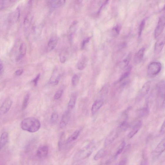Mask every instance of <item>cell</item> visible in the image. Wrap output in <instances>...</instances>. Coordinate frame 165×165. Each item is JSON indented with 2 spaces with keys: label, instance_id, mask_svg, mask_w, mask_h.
I'll use <instances>...</instances> for the list:
<instances>
[{
  "label": "cell",
  "instance_id": "6da1fadb",
  "mask_svg": "<svg viewBox=\"0 0 165 165\" xmlns=\"http://www.w3.org/2000/svg\"><path fill=\"white\" fill-rule=\"evenodd\" d=\"M21 126L23 130L30 133H35L40 129L41 123L40 121L36 118L29 117L22 120Z\"/></svg>",
  "mask_w": 165,
  "mask_h": 165
},
{
  "label": "cell",
  "instance_id": "7a4b0ae2",
  "mask_svg": "<svg viewBox=\"0 0 165 165\" xmlns=\"http://www.w3.org/2000/svg\"><path fill=\"white\" fill-rule=\"evenodd\" d=\"M161 68L162 66L159 62H154L151 63L148 66V75L150 77L156 76L160 72Z\"/></svg>",
  "mask_w": 165,
  "mask_h": 165
},
{
  "label": "cell",
  "instance_id": "3957f363",
  "mask_svg": "<svg viewBox=\"0 0 165 165\" xmlns=\"http://www.w3.org/2000/svg\"><path fill=\"white\" fill-rule=\"evenodd\" d=\"M61 76V73L60 69L56 67L54 69L50 79L49 83L53 86H55L58 85Z\"/></svg>",
  "mask_w": 165,
  "mask_h": 165
},
{
  "label": "cell",
  "instance_id": "277c9868",
  "mask_svg": "<svg viewBox=\"0 0 165 165\" xmlns=\"http://www.w3.org/2000/svg\"><path fill=\"white\" fill-rule=\"evenodd\" d=\"M165 26V15L163 16L160 18L157 25L155 30L154 37L156 38L159 36L162 33Z\"/></svg>",
  "mask_w": 165,
  "mask_h": 165
},
{
  "label": "cell",
  "instance_id": "5b68a950",
  "mask_svg": "<svg viewBox=\"0 0 165 165\" xmlns=\"http://www.w3.org/2000/svg\"><path fill=\"white\" fill-rule=\"evenodd\" d=\"M121 131L117 129L113 130L111 132L109 135L107 136L105 142V146L106 147L111 144L117 138L119 137Z\"/></svg>",
  "mask_w": 165,
  "mask_h": 165
},
{
  "label": "cell",
  "instance_id": "8992f818",
  "mask_svg": "<svg viewBox=\"0 0 165 165\" xmlns=\"http://www.w3.org/2000/svg\"><path fill=\"white\" fill-rule=\"evenodd\" d=\"M13 101L9 97L6 99L3 102L0 109V112L2 114L7 113L12 105Z\"/></svg>",
  "mask_w": 165,
  "mask_h": 165
},
{
  "label": "cell",
  "instance_id": "52a82bcc",
  "mask_svg": "<svg viewBox=\"0 0 165 165\" xmlns=\"http://www.w3.org/2000/svg\"><path fill=\"white\" fill-rule=\"evenodd\" d=\"M20 14V10L16 8L10 14L8 19V22L10 25H12L18 21Z\"/></svg>",
  "mask_w": 165,
  "mask_h": 165
},
{
  "label": "cell",
  "instance_id": "ba28073f",
  "mask_svg": "<svg viewBox=\"0 0 165 165\" xmlns=\"http://www.w3.org/2000/svg\"><path fill=\"white\" fill-rule=\"evenodd\" d=\"M49 147L46 145L40 146L37 151L36 156L40 159H43L47 157L49 154Z\"/></svg>",
  "mask_w": 165,
  "mask_h": 165
},
{
  "label": "cell",
  "instance_id": "9c48e42d",
  "mask_svg": "<svg viewBox=\"0 0 165 165\" xmlns=\"http://www.w3.org/2000/svg\"><path fill=\"white\" fill-rule=\"evenodd\" d=\"M70 111L67 110L63 114L59 124L61 129L65 127L68 124L70 118Z\"/></svg>",
  "mask_w": 165,
  "mask_h": 165
},
{
  "label": "cell",
  "instance_id": "30bf717a",
  "mask_svg": "<svg viewBox=\"0 0 165 165\" xmlns=\"http://www.w3.org/2000/svg\"><path fill=\"white\" fill-rule=\"evenodd\" d=\"M142 125V123L141 121H138L134 125L132 130L128 134V137L131 139L141 129Z\"/></svg>",
  "mask_w": 165,
  "mask_h": 165
},
{
  "label": "cell",
  "instance_id": "8fae6325",
  "mask_svg": "<svg viewBox=\"0 0 165 165\" xmlns=\"http://www.w3.org/2000/svg\"><path fill=\"white\" fill-rule=\"evenodd\" d=\"M165 151V137L158 144L154 150V153L156 156L160 155Z\"/></svg>",
  "mask_w": 165,
  "mask_h": 165
},
{
  "label": "cell",
  "instance_id": "7c38bea8",
  "mask_svg": "<svg viewBox=\"0 0 165 165\" xmlns=\"http://www.w3.org/2000/svg\"><path fill=\"white\" fill-rule=\"evenodd\" d=\"M58 42V38L56 36H54L50 39L46 47L47 52H50L54 49Z\"/></svg>",
  "mask_w": 165,
  "mask_h": 165
},
{
  "label": "cell",
  "instance_id": "4fadbf2b",
  "mask_svg": "<svg viewBox=\"0 0 165 165\" xmlns=\"http://www.w3.org/2000/svg\"><path fill=\"white\" fill-rule=\"evenodd\" d=\"M157 89L158 96L163 100L165 96V82L161 81L158 83Z\"/></svg>",
  "mask_w": 165,
  "mask_h": 165
},
{
  "label": "cell",
  "instance_id": "5bb4252c",
  "mask_svg": "<svg viewBox=\"0 0 165 165\" xmlns=\"http://www.w3.org/2000/svg\"><path fill=\"white\" fill-rule=\"evenodd\" d=\"M165 41L163 39H160L155 44L154 46V52L156 54H159L164 48Z\"/></svg>",
  "mask_w": 165,
  "mask_h": 165
},
{
  "label": "cell",
  "instance_id": "9a60e30c",
  "mask_svg": "<svg viewBox=\"0 0 165 165\" xmlns=\"http://www.w3.org/2000/svg\"><path fill=\"white\" fill-rule=\"evenodd\" d=\"M103 101L102 100H96L93 103L91 108V112L93 115H95L103 106Z\"/></svg>",
  "mask_w": 165,
  "mask_h": 165
},
{
  "label": "cell",
  "instance_id": "2e32d148",
  "mask_svg": "<svg viewBox=\"0 0 165 165\" xmlns=\"http://www.w3.org/2000/svg\"><path fill=\"white\" fill-rule=\"evenodd\" d=\"M145 49L143 48L139 50L134 56V61L136 64L141 62L143 58L144 52Z\"/></svg>",
  "mask_w": 165,
  "mask_h": 165
},
{
  "label": "cell",
  "instance_id": "e0dca14e",
  "mask_svg": "<svg viewBox=\"0 0 165 165\" xmlns=\"http://www.w3.org/2000/svg\"><path fill=\"white\" fill-rule=\"evenodd\" d=\"M77 99L76 94V93H73L71 96L70 100L68 104V109L69 110L73 109L75 107Z\"/></svg>",
  "mask_w": 165,
  "mask_h": 165
},
{
  "label": "cell",
  "instance_id": "ac0fdd59",
  "mask_svg": "<svg viewBox=\"0 0 165 165\" xmlns=\"http://www.w3.org/2000/svg\"><path fill=\"white\" fill-rule=\"evenodd\" d=\"M66 1H48V5L53 8L60 7L65 4Z\"/></svg>",
  "mask_w": 165,
  "mask_h": 165
},
{
  "label": "cell",
  "instance_id": "d6986e66",
  "mask_svg": "<svg viewBox=\"0 0 165 165\" xmlns=\"http://www.w3.org/2000/svg\"><path fill=\"white\" fill-rule=\"evenodd\" d=\"M9 139V134L7 132H3L1 134L0 141L1 149L8 143Z\"/></svg>",
  "mask_w": 165,
  "mask_h": 165
},
{
  "label": "cell",
  "instance_id": "ffe728a7",
  "mask_svg": "<svg viewBox=\"0 0 165 165\" xmlns=\"http://www.w3.org/2000/svg\"><path fill=\"white\" fill-rule=\"evenodd\" d=\"M151 82L148 81L145 83L143 86L140 93L141 97H144L149 93L150 88Z\"/></svg>",
  "mask_w": 165,
  "mask_h": 165
},
{
  "label": "cell",
  "instance_id": "44dd1931",
  "mask_svg": "<svg viewBox=\"0 0 165 165\" xmlns=\"http://www.w3.org/2000/svg\"><path fill=\"white\" fill-rule=\"evenodd\" d=\"M26 46L24 43H22L20 45L19 49V55L17 58V60H19L21 59L26 54Z\"/></svg>",
  "mask_w": 165,
  "mask_h": 165
},
{
  "label": "cell",
  "instance_id": "7402d4cb",
  "mask_svg": "<svg viewBox=\"0 0 165 165\" xmlns=\"http://www.w3.org/2000/svg\"><path fill=\"white\" fill-rule=\"evenodd\" d=\"M149 111L147 107L140 109L136 111L137 116L139 117H143L147 116L149 114Z\"/></svg>",
  "mask_w": 165,
  "mask_h": 165
},
{
  "label": "cell",
  "instance_id": "603a6c76",
  "mask_svg": "<svg viewBox=\"0 0 165 165\" xmlns=\"http://www.w3.org/2000/svg\"><path fill=\"white\" fill-rule=\"evenodd\" d=\"M16 2L15 1H9V0H5V1H0V9L1 10L5 9L8 8L10 6L13 5V3Z\"/></svg>",
  "mask_w": 165,
  "mask_h": 165
},
{
  "label": "cell",
  "instance_id": "cb8c5ba5",
  "mask_svg": "<svg viewBox=\"0 0 165 165\" xmlns=\"http://www.w3.org/2000/svg\"><path fill=\"white\" fill-rule=\"evenodd\" d=\"M87 60L86 57H83L80 59L77 64V68L78 69L82 70L86 68V66Z\"/></svg>",
  "mask_w": 165,
  "mask_h": 165
},
{
  "label": "cell",
  "instance_id": "d4e9b609",
  "mask_svg": "<svg viewBox=\"0 0 165 165\" xmlns=\"http://www.w3.org/2000/svg\"><path fill=\"white\" fill-rule=\"evenodd\" d=\"M80 133V130H76L75 132L73 133L72 135L69 138L68 140H67V143H69L76 140L79 136Z\"/></svg>",
  "mask_w": 165,
  "mask_h": 165
},
{
  "label": "cell",
  "instance_id": "484cf974",
  "mask_svg": "<svg viewBox=\"0 0 165 165\" xmlns=\"http://www.w3.org/2000/svg\"><path fill=\"white\" fill-rule=\"evenodd\" d=\"M30 94L29 93H27L25 96L23 101L22 104V110H24L27 107L29 101L30 99Z\"/></svg>",
  "mask_w": 165,
  "mask_h": 165
},
{
  "label": "cell",
  "instance_id": "4316f807",
  "mask_svg": "<svg viewBox=\"0 0 165 165\" xmlns=\"http://www.w3.org/2000/svg\"><path fill=\"white\" fill-rule=\"evenodd\" d=\"M126 146V142L125 141H123L120 145L119 146L118 149L116 152L114 156V158H116L120 154L122 153V151L124 150Z\"/></svg>",
  "mask_w": 165,
  "mask_h": 165
},
{
  "label": "cell",
  "instance_id": "83f0119b",
  "mask_svg": "<svg viewBox=\"0 0 165 165\" xmlns=\"http://www.w3.org/2000/svg\"><path fill=\"white\" fill-rule=\"evenodd\" d=\"M131 70V66L129 67V68H127V69L126 71L125 72H124L120 77V79L119 80L118 82H121L122 81L127 78L130 75Z\"/></svg>",
  "mask_w": 165,
  "mask_h": 165
},
{
  "label": "cell",
  "instance_id": "f1b7e54d",
  "mask_svg": "<svg viewBox=\"0 0 165 165\" xmlns=\"http://www.w3.org/2000/svg\"><path fill=\"white\" fill-rule=\"evenodd\" d=\"M59 119V114L56 112H54L51 114L50 117V123L52 124H55L58 121Z\"/></svg>",
  "mask_w": 165,
  "mask_h": 165
},
{
  "label": "cell",
  "instance_id": "f546056e",
  "mask_svg": "<svg viewBox=\"0 0 165 165\" xmlns=\"http://www.w3.org/2000/svg\"><path fill=\"white\" fill-rule=\"evenodd\" d=\"M105 151L103 149L99 150L94 157V160L95 161L98 160L102 158L105 154Z\"/></svg>",
  "mask_w": 165,
  "mask_h": 165
},
{
  "label": "cell",
  "instance_id": "4dcf8cb0",
  "mask_svg": "<svg viewBox=\"0 0 165 165\" xmlns=\"http://www.w3.org/2000/svg\"><path fill=\"white\" fill-rule=\"evenodd\" d=\"M72 85L74 86H76L79 83V78L77 75H74L72 77L71 80Z\"/></svg>",
  "mask_w": 165,
  "mask_h": 165
},
{
  "label": "cell",
  "instance_id": "1f68e13d",
  "mask_svg": "<svg viewBox=\"0 0 165 165\" xmlns=\"http://www.w3.org/2000/svg\"><path fill=\"white\" fill-rule=\"evenodd\" d=\"M64 92L63 89H59L57 91L54 96V99L55 100H58L61 97Z\"/></svg>",
  "mask_w": 165,
  "mask_h": 165
},
{
  "label": "cell",
  "instance_id": "d6a6232c",
  "mask_svg": "<svg viewBox=\"0 0 165 165\" xmlns=\"http://www.w3.org/2000/svg\"><path fill=\"white\" fill-rule=\"evenodd\" d=\"M145 19H144L140 24L139 30V36H140L141 34H142V32L144 29L145 25Z\"/></svg>",
  "mask_w": 165,
  "mask_h": 165
},
{
  "label": "cell",
  "instance_id": "836d02e7",
  "mask_svg": "<svg viewBox=\"0 0 165 165\" xmlns=\"http://www.w3.org/2000/svg\"><path fill=\"white\" fill-rule=\"evenodd\" d=\"M131 58V54L130 53L129 54V55H128L127 58L125 59H124L123 61V62L125 65V66H127L130 61Z\"/></svg>",
  "mask_w": 165,
  "mask_h": 165
},
{
  "label": "cell",
  "instance_id": "e575fe53",
  "mask_svg": "<svg viewBox=\"0 0 165 165\" xmlns=\"http://www.w3.org/2000/svg\"><path fill=\"white\" fill-rule=\"evenodd\" d=\"M40 74H39L33 80L32 82L34 86H36L38 85L39 80L40 78Z\"/></svg>",
  "mask_w": 165,
  "mask_h": 165
},
{
  "label": "cell",
  "instance_id": "d590c367",
  "mask_svg": "<svg viewBox=\"0 0 165 165\" xmlns=\"http://www.w3.org/2000/svg\"><path fill=\"white\" fill-rule=\"evenodd\" d=\"M165 133V120L163 123L161 128L160 133L161 134H163Z\"/></svg>",
  "mask_w": 165,
  "mask_h": 165
},
{
  "label": "cell",
  "instance_id": "8d00e7d4",
  "mask_svg": "<svg viewBox=\"0 0 165 165\" xmlns=\"http://www.w3.org/2000/svg\"><path fill=\"white\" fill-rule=\"evenodd\" d=\"M91 38V37H90L87 38L84 40V41H83L82 43V44L81 46L82 49H83L84 48V47H85L86 44L87 43H88L89 42V40Z\"/></svg>",
  "mask_w": 165,
  "mask_h": 165
},
{
  "label": "cell",
  "instance_id": "74e56055",
  "mask_svg": "<svg viewBox=\"0 0 165 165\" xmlns=\"http://www.w3.org/2000/svg\"><path fill=\"white\" fill-rule=\"evenodd\" d=\"M60 59L61 62L62 63H65L66 61V57L63 54H60Z\"/></svg>",
  "mask_w": 165,
  "mask_h": 165
},
{
  "label": "cell",
  "instance_id": "f35d334b",
  "mask_svg": "<svg viewBox=\"0 0 165 165\" xmlns=\"http://www.w3.org/2000/svg\"><path fill=\"white\" fill-rule=\"evenodd\" d=\"M23 72V69H21L16 70L15 72V74L17 76H20L22 74Z\"/></svg>",
  "mask_w": 165,
  "mask_h": 165
},
{
  "label": "cell",
  "instance_id": "ab89813d",
  "mask_svg": "<svg viewBox=\"0 0 165 165\" xmlns=\"http://www.w3.org/2000/svg\"><path fill=\"white\" fill-rule=\"evenodd\" d=\"M127 163V159L124 158L121 160L117 165H126Z\"/></svg>",
  "mask_w": 165,
  "mask_h": 165
},
{
  "label": "cell",
  "instance_id": "60d3db41",
  "mask_svg": "<svg viewBox=\"0 0 165 165\" xmlns=\"http://www.w3.org/2000/svg\"><path fill=\"white\" fill-rule=\"evenodd\" d=\"M121 27L117 25L113 28V29L115 31L117 34H119L120 31Z\"/></svg>",
  "mask_w": 165,
  "mask_h": 165
},
{
  "label": "cell",
  "instance_id": "b9f144b4",
  "mask_svg": "<svg viewBox=\"0 0 165 165\" xmlns=\"http://www.w3.org/2000/svg\"><path fill=\"white\" fill-rule=\"evenodd\" d=\"M109 1H106L105 2H104L102 5L101 6L100 9L98 11V14H100L101 11V10L103 9V8L104 7V6H106L107 4V3H109Z\"/></svg>",
  "mask_w": 165,
  "mask_h": 165
},
{
  "label": "cell",
  "instance_id": "7bdbcfd3",
  "mask_svg": "<svg viewBox=\"0 0 165 165\" xmlns=\"http://www.w3.org/2000/svg\"><path fill=\"white\" fill-rule=\"evenodd\" d=\"M3 69H4V67H3V64L1 60V62H0V75L1 76L3 73V70H4Z\"/></svg>",
  "mask_w": 165,
  "mask_h": 165
},
{
  "label": "cell",
  "instance_id": "ee69618b",
  "mask_svg": "<svg viewBox=\"0 0 165 165\" xmlns=\"http://www.w3.org/2000/svg\"><path fill=\"white\" fill-rule=\"evenodd\" d=\"M141 165H147V162L145 159H144Z\"/></svg>",
  "mask_w": 165,
  "mask_h": 165
},
{
  "label": "cell",
  "instance_id": "f6af8a7d",
  "mask_svg": "<svg viewBox=\"0 0 165 165\" xmlns=\"http://www.w3.org/2000/svg\"><path fill=\"white\" fill-rule=\"evenodd\" d=\"M162 106L164 108H165V96L163 100L162 104H161Z\"/></svg>",
  "mask_w": 165,
  "mask_h": 165
},
{
  "label": "cell",
  "instance_id": "bcb514c9",
  "mask_svg": "<svg viewBox=\"0 0 165 165\" xmlns=\"http://www.w3.org/2000/svg\"><path fill=\"white\" fill-rule=\"evenodd\" d=\"M163 10H165V5L164 6V7L163 9Z\"/></svg>",
  "mask_w": 165,
  "mask_h": 165
}]
</instances>
